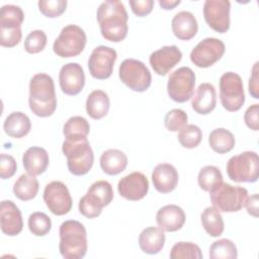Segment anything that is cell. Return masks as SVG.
Masks as SVG:
<instances>
[{
	"instance_id": "6da1fadb",
	"label": "cell",
	"mask_w": 259,
	"mask_h": 259,
	"mask_svg": "<svg viewBox=\"0 0 259 259\" xmlns=\"http://www.w3.org/2000/svg\"><path fill=\"white\" fill-rule=\"evenodd\" d=\"M96 17L101 35L106 40L119 42L126 37L128 16L122 2L117 0L102 2L97 8Z\"/></svg>"
},
{
	"instance_id": "7a4b0ae2",
	"label": "cell",
	"mask_w": 259,
	"mask_h": 259,
	"mask_svg": "<svg viewBox=\"0 0 259 259\" xmlns=\"http://www.w3.org/2000/svg\"><path fill=\"white\" fill-rule=\"evenodd\" d=\"M29 108L36 116H51L57 108L53 78L45 73L35 74L29 82Z\"/></svg>"
},
{
	"instance_id": "3957f363",
	"label": "cell",
	"mask_w": 259,
	"mask_h": 259,
	"mask_svg": "<svg viewBox=\"0 0 259 259\" xmlns=\"http://www.w3.org/2000/svg\"><path fill=\"white\" fill-rule=\"evenodd\" d=\"M59 250L65 259H81L86 255L87 233L83 224L78 221L68 220L61 224Z\"/></svg>"
},
{
	"instance_id": "277c9868",
	"label": "cell",
	"mask_w": 259,
	"mask_h": 259,
	"mask_svg": "<svg viewBox=\"0 0 259 259\" xmlns=\"http://www.w3.org/2000/svg\"><path fill=\"white\" fill-rule=\"evenodd\" d=\"M113 199V190L111 184L106 180L94 182L86 194L79 200V211L88 219H94L100 215L102 208L107 206Z\"/></svg>"
},
{
	"instance_id": "5b68a950",
	"label": "cell",
	"mask_w": 259,
	"mask_h": 259,
	"mask_svg": "<svg viewBox=\"0 0 259 259\" xmlns=\"http://www.w3.org/2000/svg\"><path fill=\"white\" fill-rule=\"evenodd\" d=\"M62 151L67 157V166L73 175L82 176L91 170L94 154L87 139L76 142L65 140Z\"/></svg>"
},
{
	"instance_id": "8992f818",
	"label": "cell",
	"mask_w": 259,
	"mask_h": 259,
	"mask_svg": "<svg viewBox=\"0 0 259 259\" xmlns=\"http://www.w3.org/2000/svg\"><path fill=\"white\" fill-rule=\"evenodd\" d=\"M24 13L19 6L8 4L0 10V45L5 48L17 46L22 37L21 24Z\"/></svg>"
},
{
	"instance_id": "52a82bcc",
	"label": "cell",
	"mask_w": 259,
	"mask_h": 259,
	"mask_svg": "<svg viewBox=\"0 0 259 259\" xmlns=\"http://www.w3.org/2000/svg\"><path fill=\"white\" fill-rule=\"evenodd\" d=\"M227 173L235 182H255L259 174V158L256 152L246 151L233 156L227 163Z\"/></svg>"
},
{
	"instance_id": "ba28073f",
	"label": "cell",
	"mask_w": 259,
	"mask_h": 259,
	"mask_svg": "<svg viewBox=\"0 0 259 259\" xmlns=\"http://www.w3.org/2000/svg\"><path fill=\"white\" fill-rule=\"evenodd\" d=\"M209 197L213 206L220 211L235 212L244 206L248 191L244 187L223 182L209 192Z\"/></svg>"
},
{
	"instance_id": "9c48e42d",
	"label": "cell",
	"mask_w": 259,
	"mask_h": 259,
	"mask_svg": "<svg viewBox=\"0 0 259 259\" xmlns=\"http://www.w3.org/2000/svg\"><path fill=\"white\" fill-rule=\"evenodd\" d=\"M85 31L76 24H69L62 28L53 45L54 53L61 58H72L80 55L86 45Z\"/></svg>"
},
{
	"instance_id": "30bf717a",
	"label": "cell",
	"mask_w": 259,
	"mask_h": 259,
	"mask_svg": "<svg viewBox=\"0 0 259 259\" xmlns=\"http://www.w3.org/2000/svg\"><path fill=\"white\" fill-rule=\"evenodd\" d=\"M220 99L223 107L234 112L245 103L244 85L240 75L234 72L224 73L220 78Z\"/></svg>"
},
{
	"instance_id": "8fae6325",
	"label": "cell",
	"mask_w": 259,
	"mask_h": 259,
	"mask_svg": "<svg viewBox=\"0 0 259 259\" xmlns=\"http://www.w3.org/2000/svg\"><path fill=\"white\" fill-rule=\"evenodd\" d=\"M120 81L136 92L146 91L152 82V76L146 65L136 59H125L118 69Z\"/></svg>"
},
{
	"instance_id": "7c38bea8",
	"label": "cell",
	"mask_w": 259,
	"mask_h": 259,
	"mask_svg": "<svg viewBox=\"0 0 259 259\" xmlns=\"http://www.w3.org/2000/svg\"><path fill=\"white\" fill-rule=\"evenodd\" d=\"M195 74L189 67H180L168 78L167 92L169 97L178 103L189 100L194 92Z\"/></svg>"
},
{
	"instance_id": "4fadbf2b",
	"label": "cell",
	"mask_w": 259,
	"mask_h": 259,
	"mask_svg": "<svg viewBox=\"0 0 259 259\" xmlns=\"http://www.w3.org/2000/svg\"><path fill=\"white\" fill-rule=\"evenodd\" d=\"M225 51L226 46L221 39L206 37L192 49L190 60L198 68H208L222 59Z\"/></svg>"
},
{
	"instance_id": "5bb4252c",
	"label": "cell",
	"mask_w": 259,
	"mask_h": 259,
	"mask_svg": "<svg viewBox=\"0 0 259 259\" xmlns=\"http://www.w3.org/2000/svg\"><path fill=\"white\" fill-rule=\"evenodd\" d=\"M117 53L107 46L96 47L88 60V69L91 76L98 80H105L112 74Z\"/></svg>"
},
{
	"instance_id": "9a60e30c",
	"label": "cell",
	"mask_w": 259,
	"mask_h": 259,
	"mask_svg": "<svg viewBox=\"0 0 259 259\" xmlns=\"http://www.w3.org/2000/svg\"><path fill=\"white\" fill-rule=\"evenodd\" d=\"M44 200L49 210L56 215L67 214L73 204L68 187L61 181H52L46 185Z\"/></svg>"
},
{
	"instance_id": "2e32d148",
	"label": "cell",
	"mask_w": 259,
	"mask_h": 259,
	"mask_svg": "<svg viewBox=\"0 0 259 259\" xmlns=\"http://www.w3.org/2000/svg\"><path fill=\"white\" fill-rule=\"evenodd\" d=\"M229 0H206L203 4V17L207 25L219 33H225L230 28Z\"/></svg>"
},
{
	"instance_id": "e0dca14e",
	"label": "cell",
	"mask_w": 259,
	"mask_h": 259,
	"mask_svg": "<svg viewBox=\"0 0 259 259\" xmlns=\"http://www.w3.org/2000/svg\"><path fill=\"white\" fill-rule=\"evenodd\" d=\"M117 190L120 196L127 200H141L149 190L148 178L142 172H132L118 181Z\"/></svg>"
},
{
	"instance_id": "ac0fdd59",
	"label": "cell",
	"mask_w": 259,
	"mask_h": 259,
	"mask_svg": "<svg viewBox=\"0 0 259 259\" xmlns=\"http://www.w3.org/2000/svg\"><path fill=\"white\" fill-rule=\"evenodd\" d=\"M59 83L65 94H79L85 85V74L82 66L78 63L65 64L59 73Z\"/></svg>"
},
{
	"instance_id": "d6986e66",
	"label": "cell",
	"mask_w": 259,
	"mask_h": 259,
	"mask_svg": "<svg viewBox=\"0 0 259 259\" xmlns=\"http://www.w3.org/2000/svg\"><path fill=\"white\" fill-rule=\"evenodd\" d=\"M182 59V53L176 46H165L150 55L149 62L154 72L165 76Z\"/></svg>"
},
{
	"instance_id": "ffe728a7",
	"label": "cell",
	"mask_w": 259,
	"mask_h": 259,
	"mask_svg": "<svg viewBox=\"0 0 259 259\" xmlns=\"http://www.w3.org/2000/svg\"><path fill=\"white\" fill-rule=\"evenodd\" d=\"M1 231L10 237L17 236L23 229L21 211L11 200H3L0 207Z\"/></svg>"
},
{
	"instance_id": "44dd1931",
	"label": "cell",
	"mask_w": 259,
	"mask_h": 259,
	"mask_svg": "<svg viewBox=\"0 0 259 259\" xmlns=\"http://www.w3.org/2000/svg\"><path fill=\"white\" fill-rule=\"evenodd\" d=\"M179 176L176 168L169 163L158 164L152 172V181L154 187L160 193H169L173 191L178 184Z\"/></svg>"
},
{
	"instance_id": "7402d4cb",
	"label": "cell",
	"mask_w": 259,
	"mask_h": 259,
	"mask_svg": "<svg viewBox=\"0 0 259 259\" xmlns=\"http://www.w3.org/2000/svg\"><path fill=\"white\" fill-rule=\"evenodd\" d=\"M185 220L186 217L184 210L176 204L162 206L156 214L157 225L164 232H176L180 230L183 227Z\"/></svg>"
},
{
	"instance_id": "603a6c76",
	"label": "cell",
	"mask_w": 259,
	"mask_h": 259,
	"mask_svg": "<svg viewBox=\"0 0 259 259\" xmlns=\"http://www.w3.org/2000/svg\"><path fill=\"white\" fill-rule=\"evenodd\" d=\"M174 35L181 40H189L195 36L198 24L195 16L189 11H180L174 15L171 21Z\"/></svg>"
},
{
	"instance_id": "cb8c5ba5",
	"label": "cell",
	"mask_w": 259,
	"mask_h": 259,
	"mask_svg": "<svg viewBox=\"0 0 259 259\" xmlns=\"http://www.w3.org/2000/svg\"><path fill=\"white\" fill-rule=\"evenodd\" d=\"M217 105V92L212 84L201 83L196 89L191 106L193 110L199 114L205 115L210 113Z\"/></svg>"
},
{
	"instance_id": "d4e9b609",
	"label": "cell",
	"mask_w": 259,
	"mask_h": 259,
	"mask_svg": "<svg viewBox=\"0 0 259 259\" xmlns=\"http://www.w3.org/2000/svg\"><path fill=\"white\" fill-rule=\"evenodd\" d=\"M22 163L24 170L29 175L38 176L42 174L49 166V154L41 147H30L24 152Z\"/></svg>"
},
{
	"instance_id": "484cf974",
	"label": "cell",
	"mask_w": 259,
	"mask_h": 259,
	"mask_svg": "<svg viewBox=\"0 0 259 259\" xmlns=\"http://www.w3.org/2000/svg\"><path fill=\"white\" fill-rule=\"evenodd\" d=\"M165 245L164 231L157 227L144 229L139 236V246L141 250L149 255L158 254Z\"/></svg>"
},
{
	"instance_id": "4316f807",
	"label": "cell",
	"mask_w": 259,
	"mask_h": 259,
	"mask_svg": "<svg viewBox=\"0 0 259 259\" xmlns=\"http://www.w3.org/2000/svg\"><path fill=\"white\" fill-rule=\"evenodd\" d=\"M3 128L9 137L20 139L30 132L31 122L25 113L21 111H13L5 118Z\"/></svg>"
},
{
	"instance_id": "83f0119b",
	"label": "cell",
	"mask_w": 259,
	"mask_h": 259,
	"mask_svg": "<svg viewBox=\"0 0 259 259\" xmlns=\"http://www.w3.org/2000/svg\"><path fill=\"white\" fill-rule=\"evenodd\" d=\"M127 166L126 155L117 149H108L100 156V167L107 175H117Z\"/></svg>"
},
{
	"instance_id": "f1b7e54d",
	"label": "cell",
	"mask_w": 259,
	"mask_h": 259,
	"mask_svg": "<svg viewBox=\"0 0 259 259\" xmlns=\"http://www.w3.org/2000/svg\"><path fill=\"white\" fill-rule=\"evenodd\" d=\"M86 112L93 119H101L109 110L110 101L103 90H93L86 99Z\"/></svg>"
},
{
	"instance_id": "f546056e",
	"label": "cell",
	"mask_w": 259,
	"mask_h": 259,
	"mask_svg": "<svg viewBox=\"0 0 259 259\" xmlns=\"http://www.w3.org/2000/svg\"><path fill=\"white\" fill-rule=\"evenodd\" d=\"M90 132V124L83 116L75 115L70 117L63 127V134L67 141H81L87 139Z\"/></svg>"
},
{
	"instance_id": "4dcf8cb0",
	"label": "cell",
	"mask_w": 259,
	"mask_h": 259,
	"mask_svg": "<svg viewBox=\"0 0 259 259\" xmlns=\"http://www.w3.org/2000/svg\"><path fill=\"white\" fill-rule=\"evenodd\" d=\"M39 184L35 176H31L27 173L20 175L15 181L13 185V193L18 199L28 201L36 196Z\"/></svg>"
},
{
	"instance_id": "1f68e13d",
	"label": "cell",
	"mask_w": 259,
	"mask_h": 259,
	"mask_svg": "<svg viewBox=\"0 0 259 259\" xmlns=\"http://www.w3.org/2000/svg\"><path fill=\"white\" fill-rule=\"evenodd\" d=\"M210 148L218 154H226L235 147V137L227 128L219 127L213 130L208 137Z\"/></svg>"
},
{
	"instance_id": "d6a6232c",
	"label": "cell",
	"mask_w": 259,
	"mask_h": 259,
	"mask_svg": "<svg viewBox=\"0 0 259 259\" xmlns=\"http://www.w3.org/2000/svg\"><path fill=\"white\" fill-rule=\"evenodd\" d=\"M201 224L210 237H220L225 229L223 217L214 206L206 207L201 213Z\"/></svg>"
},
{
	"instance_id": "836d02e7",
	"label": "cell",
	"mask_w": 259,
	"mask_h": 259,
	"mask_svg": "<svg viewBox=\"0 0 259 259\" xmlns=\"http://www.w3.org/2000/svg\"><path fill=\"white\" fill-rule=\"evenodd\" d=\"M197 182L199 187L207 192H210L214 188H217L221 183H223V175L221 170L212 165L204 166L200 169Z\"/></svg>"
},
{
	"instance_id": "e575fe53",
	"label": "cell",
	"mask_w": 259,
	"mask_h": 259,
	"mask_svg": "<svg viewBox=\"0 0 259 259\" xmlns=\"http://www.w3.org/2000/svg\"><path fill=\"white\" fill-rule=\"evenodd\" d=\"M208 256L210 259H236L238 251L231 240L221 239L210 245Z\"/></svg>"
},
{
	"instance_id": "d590c367",
	"label": "cell",
	"mask_w": 259,
	"mask_h": 259,
	"mask_svg": "<svg viewBox=\"0 0 259 259\" xmlns=\"http://www.w3.org/2000/svg\"><path fill=\"white\" fill-rule=\"evenodd\" d=\"M28 229L32 235L44 237L52 229L51 218L41 211L32 212L28 218Z\"/></svg>"
},
{
	"instance_id": "8d00e7d4",
	"label": "cell",
	"mask_w": 259,
	"mask_h": 259,
	"mask_svg": "<svg viewBox=\"0 0 259 259\" xmlns=\"http://www.w3.org/2000/svg\"><path fill=\"white\" fill-rule=\"evenodd\" d=\"M178 142L186 149L196 148L202 140V132L195 124H186L178 133Z\"/></svg>"
},
{
	"instance_id": "74e56055",
	"label": "cell",
	"mask_w": 259,
	"mask_h": 259,
	"mask_svg": "<svg viewBox=\"0 0 259 259\" xmlns=\"http://www.w3.org/2000/svg\"><path fill=\"white\" fill-rule=\"evenodd\" d=\"M171 259H201L202 253L200 248L192 242H178L170 251Z\"/></svg>"
},
{
	"instance_id": "f35d334b",
	"label": "cell",
	"mask_w": 259,
	"mask_h": 259,
	"mask_svg": "<svg viewBox=\"0 0 259 259\" xmlns=\"http://www.w3.org/2000/svg\"><path fill=\"white\" fill-rule=\"evenodd\" d=\"M47 34L44 30L35 29L30 31L24 40V50L28 54L40 53L47 45Z\"/></svg>"
},
{
	"instance_id": "ab89813d",
	"label": "cell",
	"mask_w": 259,
	"mask_h": 259,
	"mask_svg": "<svg viewBox=\"0 0 259 259\" xmlns=\"http://www.w3.org/2000/svg\"><path fill=\"white\" fill-rule=\"evenodd\" d=\"M187 113L180 108L169 110L164 118L165 127L170 132H178L187 124Z\"/></svg>"
},
{
	"instance_id": "60d3db41",
	"label": "cell",
	"mask_w": 259,
	"mask_h": 259,
	"mask_svg": "<svg viewBox=\"0 0 259 259\" xmlns=\"http://www.w3.org/2000/svg\"><path fill=\"white\" fill-rule=\"evenodd\" d=\"M38 10L46 17L56 18L62 15L67 7L66 0H39L37 2Z\"/></svg>"
},
{
	"instance_id": "b9f144b4",
	"label": "cell",
	"mask_w": 259,
	"mask_h": 259,
	"mask_svg": "<svg viewBox=\"0 0 259 259\" xmlns=\"http://www.w3.org/2000/svg\"><path fill=\"white\" fill-rule=\"evenodd\" d=\"M17 164L15 159L11 155L2 153L0 161V177L2 179L11 178L15 174Z\"/></svg>"
},
{
	"instance_id": "7bdbcfd3",
	"label": "cell",
	"mask_w": 259,
	"mask_h": 259,
	"mask_svg": "<svg viewBox=\"0 0 259 259\" xmlns=\"http://www.w3.org/2000/svg\"><path fill=\"white\" fill-rule=\"evenodd\" d=\"M153 0H130V6L132 11L137 16L143 17L152 12L154 7Z\"/></svg>"
},
{
	"instance_id": "ee69618b",
	"label": "cell",
	"mask_w": 259,
	"mask_h": 259,
	"mask_svg": "<svg viewBox=\"0 0 259 259\" xmlns=\"http://www.w3.org/2000/svg\"><path fill=\"white\" fill-rule=\"evenodd\" d=\"M244 120L246 125L252 131L257 132L259 130V104L255 103L247 108L244 114Z\"/></svg>"
},
{
	"instance_id": "f6af8a7d",
	"label": "cell",
	"mask_w": 259,
	"mask_h": 259,
	"mask_svg": "<svg viewBox=\"0 0 259 259\" xmlns=\"http://www.w3.org/2000/svg\"><path fill=\"white\" fill-rule=\"evenodd\" d=\"M258 65L259 63L256 62L252 68V74L249 79V92L255 99H259V78H258Z\"/></svg>"
},
{
	"instance_id": "bcb514c9",
	"label": "cell",
	"mask_w": 259,
	"mask_h": 259,
	"mask_svg": "<svg viewBox=\"0 0 259 259\" xmlns=\"http://www.w3.org/2000/svg\"><path fill=\"white\" fill-rule=\"evenodd\" d=\"M246 209L249 214H251L254 218L258 217V194L255 193L251 195L250 197H247L245 204Z\"/></svg>"
},
{
	"instance_id": "7dc6e473",
	"label": "cell",
	"mask_w": 259,
	"mask_h": 259,
	"mask_svg": "<svg viewBox=\"0 0 259 259\" xmlns=\"http://www.w3.org/2000/svg\"><path fill=\"white\" fill-rule=\"evenodd\" d=\"M180 0H160L159 5L165 10H171L180 4Z\"/></svg>"
}]
</instances>
